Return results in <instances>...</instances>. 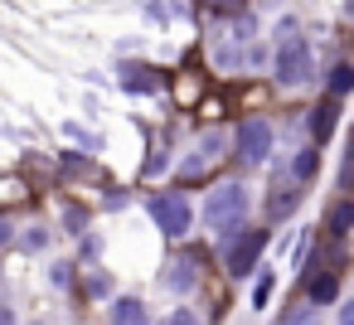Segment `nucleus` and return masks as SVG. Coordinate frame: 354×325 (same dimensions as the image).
<instances>
[{
    "label": "nucleus",
    "instance_id": "20e7f679",
    "mask_svg": "<svg viewBox=\"0 0 354 325\" xmlns=\"http://www.w3.org/2000/svg\"><path fill=\"white\" fill-rule=\"evenodd\" d=\"M233 146H238V156H243L248 165H262L267 151H272V122H267V117H248V122L238 127Z\"/></svg>",
    "mask_w": 354,
    "mask_h": 325
},
{
    "label": "nucleus",
    "instance_id": "ddd939ff",
    "mask_svg": "<svg viewBox=\"0 0 354 325\" xmlns=\"http://www.w3.org/2000/svg\"><path fill=\"white\" fill-rule=\"evenodd\" d=\"M349 219H354V209H349V204H339V209H335V219H330V233H344V228H349Z\"/></svg>",
    "mask_w": 354,
    "mask_h": 325
},
{
    "label": "nucleus",
    "instance_id": "4468645a",
    "mask_svg": "<svg viewBox=\"0 0 354 325\" xmlns=\"http://www.w3.org/2000/svg\"><path fill=\"white\" fill-rule=\"evenodd\" d=\"M291 209H296V194H281V199L272 194V219H281V214H291Z\"/></svg>",
    "mask_w": 354,
    "mask_h": 325
},
{
    "label": "nucleus",
    "instance_id": "f03ea898",
    "mask_svg": "<svg viewBox=\"0 0 354 325\" xmlns=\"http://www.w3.org/2000/svg\"><path fill=\"white\" fill-rule=\"evenodd\" d=\"M151 219L160 223L165 238H185L189 223H194V209H189L185 194H156V199H151Z\"/></svg>",
    "mask_w": 354,
    "mask_h": 325
},
{
    "label": "nucleus",
    "instance_id": "0eeeda50",
    "mask_svg": "<svg viewBox=\"0 0 354 325\" xmlns=\"http://www.w3.org/2000/svg\"><path fill=\"white\" fill-rule=\"evenodd\" d=\"M112 325H151V315L136 296H117L112 301Z\"/></svg>",
    "mask_w": 354,
    "mask_h": 325
},
{
    "label": "nucleus",
    "instance_id": "2eb2a0df",
    "mask_svg": "<svg viewBox=\"0 0 354 325\" xmlns=\"http://www.w3.org/2000/svg\"><path fill=\"white\" fill-rule=\"evenodd\" d=\"M44 243H49V233H44V228H30V233H25V248H30V252H39Z\"/></svg>",
    "mask_w": 354,
    "mask_h": 325
},
{
    "label": "nucleus",
    "instance_id": "f257e3e1",
    "mask_svg": "<svg viewBox=\"0 0 354 325\" xmlns=\"http://www.w3.org/2000/svg\"><path fill=\"white\" fill-rule=\"evenodd\" d=\"M243 214H248V189H243L238 180H223V185H214V194L204 199V223H209V228H223V233H233V228L243 223Z\"/></svg>",
    "mask_w": 354,
    "mask_h": 325
},
{
    "label": "nucleus",
    "instance_id": "9b49d317",
    "mask_svg": "<svg viewBox=\"0 0 354 325\" xmlns=\"http://www.w3.org/2000/svg\"><path fill=\"white\" fill-rule=\"evenodd\" d=\"M335 291H339V286H335V277H315V281H310V301H315V306L335 301Z\"/></svg>",
    "mask_w": 354,
    "mask_h": 325
},
{
    "label": "nucleus",
    "instance_id": "dca6fc26",
    "mask_svg": "<svg viewBox=\"0 0 354 325\" xmlns=\"http://www.w3.org/2000/svg\"><path fill=\"white\" fill-rule=\"evenodd\" d=\"M165 325H199V315H194V310H175Z\"/></svg>",
    "mask_w": 354,
    "mask_h": 325
},
{
    "label": "nucleus",
    "instance_id": "f3484780",
    "mask_svg": "<svg viewBox=\"0 0 354 325\" xmlns=\"http://www.w3.org/2000/svg\"><path fill=\"white\" fill-rule=\"evenodd\" d=\"M267 291H272V277H262V281H257V291H252V301L262 306V301H267Z\"/></svg>",
    "mask_w": 354,
    "mask_h": 325
},
{
    "label": "nucleus",
    "instance_id": "f8f14e48",
    "mask_svg": "<svg viewBox=\"0 0 354 325\" xmlns=\"http://www.w3.org/2000/svg\"><path fill=\"white\" fill-rule=\"evenodd\" d=\"M315 170H320V156H315V151H301V156H296V180H310Z\"/></svg>",
    "mask_w": 354,
    "mask_h": 325
},
{
    "label": "nucleus",
    "instance_id": "39448f33",
    "mask_svg": "<svg viewBox=\"0 0 354 325\" xmlns=\"http://www.w3.org/2000/svg\"><path fill=\"white\" fill-rule=\"evenodd\" d=\"M262 248H267V233H257V228H248L243 233V243L228 252V272L233 277H248L252 267H257V257H262Z\"/></svg>",
    "mask_w": 354,
    "mask_h": 325
},
{
    "label": "nucleus",
    "instance_id": "7ed1b4c3",
    "mask_svg": "<svg viewBox=\"0 0 354 325\" xmlns=\"http://www.w3.org/2000/svg\"><path fill=\"white\" fill-rule=\"evenodd\" d=\"M272 73H277V83H286V88L306 83V78H310V44H306V39H286V44L277 49V59H272Z\"/></svg>",
    "mask_w": 354,
    "mask_h": 325
},
{
    "label": "nucleus",
    "instance_id": "423d86ee",
    "mask_svg": "<svg viewBox=\"0 0 354 325\" xmlns=\"http://www.w3.org/2000/svg\"><path fill=\"white\" fill-rule=\"evenodd\" d=\"M199 272H204V262H199V257H175V262H170L165 286H170V291H189V286L199 281Z\"/></svg>",
    "mask_w": 354,
    "mask_h": 325
},
{
    "label": "nucleus",
    "instance_id": "a211bd4d",
    "mask_svg": "<svg viewBox=\"0 0 354 325\" xmlns=\"http://www.w3.org/2000/svg\"><path fill=\"white\" fill-rule=\"evenodd\" d=\"M0 243H10V228H6V223H0Z\"/></svg>",
    "mask_w": 354,
    "mask_h": 325
},
{
    "label": "nucleus",
    "instance_id": "9d476101",
    "mask_svg": "<svg viewBox=\"0 0 354 325\" xmlns=\"http://www.w3.org/2000/svg\"><path fill=\"white\" fill-rule=\"evenodd\" d=\"M330 127H335V107L310 112V131H315V141H325V136H330Z\"/></svg>",
    "mask_w": 354,
    "mask_h": 325
},
{
    "label": "nucleus",
    "instance_id": "1a4fd4ad",
    "mask_svg": "<svg viewBox=\"0 0 354 325\" xmlns=\"http://www.w3.org/2000/svg\"><path fill=\"white\" fill-rule=\"evenodd\" d=\"M349 88H354V68H349V64H339V68L330 73V93H335V98H344Z\"/></svg>",
    "mask_w": 354,
    "mask_h": 325
},
{
    "label": "nucleus",
    "instance_id": "6e6552de",
    "mask_svg": "<svg viewBox=\"0 0 354 325\" xmlns=\"http://www.w3.org/2000/svg\"><path fill=\"white\" fill-rule=\"evenodd\" d=\"M277 325H320V310L310 306V301H296V306H286L281 310V320Z\"/></svg>",
    "mask_w": 354,
    "mask_h": 325
}]
</instances>
